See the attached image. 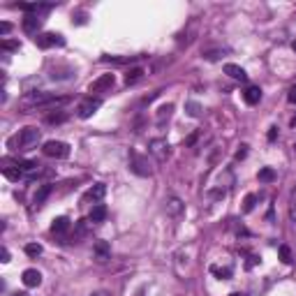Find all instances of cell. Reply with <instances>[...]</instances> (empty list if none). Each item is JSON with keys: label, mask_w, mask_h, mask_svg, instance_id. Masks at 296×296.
<instances>
[{"label": "cell", "mask_w": 296, "mask_h": 296, "mask_svg": "<svg viewBox=\"0 0 296 296\" xmlns=\"http://www.w3.org/2000/svg\"><path fill=\"white\" fill-rule=\"evenodd\" d=\"M44 121H47L49 125H61V123L68 121V114H63V111H54V114H49Z\"/></svg>", "instance_id": "cell-24"}, {"label": "cell", "mask_w": 296, "mask_h": 296, "mask_svg": "<svg viewBox=\"0 0 296 296\" xmlns=\"http://www.w3.org/2000/svg\"><path fill=\"white\" fill-rule=\"evenodd\" d=\"M171 111H174V104H162L160 109H157V125H164V121H169L171 118Z\"/></svg>", "instance_id": "cell-20"}, {"label": "cell", "mask_w": 296, "mask_h": 296, "mask_svg": "<svg viewBox=\"0 0 296 296\" xmlns=\"http://www.w3.org/2000/svg\"><path fill=\"white\" fill-rule=\"evenodd\" d=\"M290 93H296V86H294V88H292V90H290Z\"/></svg>", "instance_id": "cell-43"}, {"label": "cell", "mask_w": 296, "mask_h": 296, "mask_svg": "<svg viewBox=\"0 0 296 296\" xmlns=\"http://www.w3.org/2000/svg\"><path fill=\"white\" fill-rule=\"evenodd\" d=\"M290 102L292 104H296V93H290Z\"/></svg>", "instance_id": "cell-37"}, {"label": "cell", "mask_w": 296, "mask_h": 296, "mask_svg": "<svg viewBox=\"0 0 296 296\" xmlns=\"http://www.w3.org/2000/svg\"><path fill=\"white\" fill-rule=\"evenodd\" d=\"M144 68H132V70H128V74H125V83H128V86H132V83H137V81L142 79L144 76Z\"/></svg>", "instance_id": "cell-21"}, {"label": "cell", "mask_w": 296, "mask_h": 296, "mask_svg": "<svg viewBox=\"0 0 296 296\" xmlns=\"http://www.w3.org/2000/svg\"><path fill=\"white\" fill-rule=\"evenodd\" d=\"M290 218H292V222L296 224V185L292 188V192H290Z\"/></svg>", "instance_id": "cell-27"}, {"label": "cell", "mask_w": 296, "mask_h": 296, "mask_svg": "<svg viewBox=\"0 0 296 296\" xmlns=\"http://www.w3.org/2000/svg\"><path fill=\"white\" fill-rule=\"evenodd\" d=\"M116 83V76L114 74H100L97 79L88 86V93L93 95V93H104V90H111Z\"/></svg>", "instance_id": "cell-6"}, {"label": "cell", "mask_w": 296, "mask_h": 296, "mask_svg": "<svg viewBox=\"0 0 296 296\" xmlns=\"http://www.w3.org/2000/svg\"><path fill=\"white\" fill-rule=\"evenodd\" d=\"M229 296H243V294H238V292H234V294H229Z\"/></svg>", "instance_id": "cell-42"}, {"label": "cell", "mask_w": 296, "mask_h": 296, "mask_svg": "<svg viewBox=\"0 0 296 296\" xmlns=\"http://www.w3.org/2000/svg\"><path fill=\"white\" fill-rule=\"evenodd\" d=\"M51 185H40V188H37V192H35V197H33V204H35V209H40L42 204L47 202V197L51 195Z\"/></svg>", "instance_id": "cell-18"}, {"label": "cell", "mask_w": 296, "mask_h": 296, "mask_svg": "<svg viewBox=\"0 0 296 296\" xmlns=\"http://www.w3.org/2000/svg\"><path fill=\"white\" fill-rule=\"evenodd\" d=\"M42 139L40 130L33 128V125H28V128L19 130L14 137L7 139V148H12V150H30L33 146H37Z\"/></svg>", "instance_id": "cell-1"}, {"label": "cell", "mask_w": 296, "mask_h": 296, "mask_svg": "<svg viewBox=\"0 0 296 296\" xmlns=\"http://www.w3.org/2000/svg\"><path fill=\"white\" fill-rule=\"evenodd\" d=\"M88 234V220H79L74 222V241H79L83 236Z\"/></svg>", "instance_id": "cell-23"}, {"label": "cell", "mask_w": 296, "mask_h": 296, "mask_svg": "<svg viewBox=\"0 0 296 296\" xmlns=\"http://www.w3.org/2000/svg\"><path fill=\"white\" fill-rule=\"evenodd\" d=\"M100 107H102V100H100V97H93V95H90V97H86L83 102H79V107H76V116L86 121V118H90V116H93Z\"/></svg>", "instance_id": "cell-5"}, {"label": "cell", "mask_w": 296, "mask_h": 296, "mask_svg": "<svg viewBox=\"0 0 296 296\" xmlns=\"http://www.w3.org/2000/svg\"><path fill=\"white\" fill-rule=\"evenodd\" d=\"M2 176H5V178H9V181H21V178H26L23 169L19 167V162H16V164H12V167H2Z\"/></svg>", "instance_id": "cell-17"}, {"label": "cell", "mask_w": 296, "mask_h": 296, "mask_svg": "<svg viewBox=\"0 0 296 296\" xmlns=\"http://www.w3.org/2000/svg\"><path fill=\"white\" fill-rule=\"evenodd\" d=\"M257 199H259L257 195H248V197H245V202H243V213H250V211H255Z\"/></svg>", "instance_id": "cell-26"}, {"label": "cell", "mask_w": 296, "mask_h": 296, "mask_svg": "<svg viewBox=\"0 0 296 296\" xmlns=\"http://www.w3.org/2000/svg\"><path fill=\"white\" fill-rule=\"evenodd\" d=\"M21 9L26 14H40V12H49L51 9V2H23V5H19Z\"/></svg>", "instance_id": "cell-15"}, {"label": "cell", "mask_w": 296, "mask_h": 296, "mask_svg": "<svg viewBox=\"0 0 296 296\" xmlns=\"http://www.w3.org/2000/svg\"><path fill=\"white\" fill-rule=\"evenodd\" d=\"M21 280H23L26 287H40L42 285V273L37 269H26L23 271V276H21Z\"/></svg>", "instance_id": "cell-11"}, {"label": "cell", "mask_w": 296, "mask_h": 296, "mask_svg": "<svg viewBox=\"0 0 296 296\" xmlns=\"http://www.w3.org/2000/svg\"><path fill=\"white\" fill-rule=\"evenodd\" d=\"M23 250H26L28 257H40L42 255V245H40V243H28Z\"/></svg>", "instance_id": "cell-29"}, {"label": "cell", "mask_w": 296, "mask_h": 296, "mask_svg": "<svg viewBox=\"0 0 296 296\" xmlns=\"http://www.w3.org/2000/svg\"><path fill=\"white\" fill-rule=\"evenodd\" d=\"M292 49H294V51H296V40H294V42H292Z\"/></svg>", "instance_id": "cell-41"}, {"label": "cell", "mask_w": 296, "mask_h": 296, "mask_svg": "<svg viewBox=\"0 0 296 296\" xmlns=\"http://www.w3.org/2000/svg\"><path fill=\"white\" fill-rule=\"evenodd\" d=\"M70 227H72V222H70V218L61 216V218H56V220L51 222V234H68Z\"/></svg>", "instance_id": "cell-16"}, {"label": "cell", "mask_w": 296, "mask_h": 296, "mask_svg": "<svg viewBox=\"0 0 296 296\" xmlns=\"http://www.w3.org/2000/svg\"><path fill=\"white\" fill-rule=\"evenodd\" d=\"M266 137H269V142H276V139H278V128H271Z\"/></svg>", "instance_id": "cell-35"}, {"label": "cell", "mask_w": 296, "mask_h": 296, "mask_svg": "<svg viewBox=\"0 0 296 296\" xmlns=\"http://www.w3.org/2000/svg\"><path fill=\"white\" fill-rule=\"evenodd\" d=\"M93 257L97 264H107L109 259H111V248H109L107 241H97L93 248Z\"/></svg>", "instance_id": "cell-8"}, {"label": "cell", "mask_w": 296, "mask_h": 296, "mask_svg": "<svg viewBox=\"0 0 296 296\" xmlns=\"http://www.w3.org/2000/svg\"><path fill=\"white\" fill-rule=\"evenodd\" d=\"M104 195H107V185L104 183H95L93 188L83 195V202H100Z\"/></svg>", "instance_id": "cell-12"}, {"label": "cell", "mask_w": 296, "mask_h": 296, "mask_svg": "<svg viewBox=\"0 0 296 296\" xmlns=\"http://www.w3.org/2000/svg\"><path fill=\"white\" fill-rule=\"evenodd\" d=\"M42 153L47 155V157L65 160V157L70 155V146L65 142H56V139H51V142H47L44 146H42Z\"/></svg>", "instance_id": "cell-3"}, {"label": "cell", "mask_w": 296, "mask_h": 296, "mask_svg": "<svg viewBox=\"0 0 296 296\" xmlns=\"http://www.w3.org/2000/svg\"><path fill=\"white\" fill-rule=\"evenodd\" d=\"M257 178H259L262 183H273V181H276V169H271V167L259 169V174H257Z\"/></svg>", "instance_id": "cell-22"}, {"label": "cell", "mask_w": 296, "mask_h": 296, "mask_svg": "<svg viewBox=\"0 0 296 296\" xmlns=\"http://www.w3.org/2000/svg\"><path fill=\"white\" fill-rule=\"evenodd\" d=\"M104 220H107V206H104V204L93 206V211H90V222H104Z\"/></svg>", "instance_id": "cell-19"}, {"label": "cell", "mask_w": 296, "mask_h": 296, "mask_svg": "<svg viewBox=\"0 0 296 296\" xmlns=\"http://www.w3.org/2000/svg\"><path fill=\"white\" fill-rule=\"evenodd\" d=\"M280 259H283L285 264H292V250L287 248V245H280Z\"/></svg>", "instance_id": "cell-32"}, {"label": "cell", "mask_w": 296, "mask_h": 296, "mask_svg": "<svg viewBox=\"0 0 296 296\" xmlns=\"http://www.w3.org/2000/svg\"><path fill=\"white\" fill-rule=\"evenodd\" d=\"M9 30H12V26H9L7 21H2V23H0V35H7Z\"/></svg>", "instance_id": "cell-34"}, {"label": "cell", "mask_w": 296, "mask_h": 296, "mask_svg": "<svg viewBox=\"0 0 296 296\" xmlns=\"http://www.w3.org/2000/svg\"><path fill=\"white\" fill-rule=\"evenodd\" d=\"M42 16L40 14H26V19H23V30H26L28 35H35V37H37V30H40L42 28Z\"/></svg>", "instance_id": "cell-9"}, {"label": "cell", "mask_w": 296, "mask_h": 296, "mask_svg": "<svg viewBox=\"0 0 296 296\" xmlns=\"http://www.w3.org/2000/svg\"><path fill=\"white\" fill-rule=\"evenodd\" d=\"M0 49H2V51H19L21 42L19 40H2L0 42Z\"/></svg>", "instance_id": "cell-25"}, {"label": "cell", "mask_w": 296, "mask_h": 296, "mask_svg": "<svg viewBox=\"0 0 296 296\" xmlns=\"http://www.w3.org/2000/svg\"><path fill=\"white\" fill-rule=\"evenodd\" d=\"M185 109H188V114L195 116V118L202 114V104H199V102H188V104H185Z\"/></svg>", "instance_id": "cell-30"}, {"label": "cell", "mask_w": 296, "mask_h": 296, "mask_svg": "<svg viewBox=\"0 0 296 296\" xmlns=\"http://www.w3.org/2000/svg\"><path fill=\"white\" fill-rule=\"evenodd\" d=\"M148 150L157 162H164L169 157V142L167 139H153L148 144Z\"/></svg>", "instance_id": "cell-7"}, {"label": "cell", "mask_w": 296, "mask_h": 296, "mask_svg": "<svg viewBox=\"0 0 296 296\" xmlns=\"http://www.w3.org/2000/svg\"><path fill=\"white\" fill-rule=\"evenodd\" d=\"M12 296H28L26 292H16V294H12Z\"/></svg>", "instance_id": "cell-38"}, {"label": "cell", "mask_w": 296, "mask_h": 296, "mask_svg": "<svg viewBox=\"0 0 296 296\" xmlns=\"http://www.w3.org/2000/svg\"><path fill=\"white\" fill-rule=\"evenodd\" d=\"M294 150H296V142H294Z\"/></svg>", "instance_id": "cell-44"}, {"label": "cell", "mask_w": 296, "mask_h": 296, "mask_svg": "<svg viewBox=\"0 0 296 296\" xmlns=\"http://www.w3.org/2000/svg\"><path fill=\"white\" fill-rule=\"evenodd\" d=\"M0 257H2V259H0V262H9V250H7V248H2V250H0Z\"/></svg>", "instance_id": "cell-36"}, {"label": "cell", "mask_w": 296, "mask_h": 296, "mask_svg": "<svg viewBox=\"0 0 296 296\" xmlns=\"http://www.w3.org/2000/svg\"><path fill=\"white\" fill-rule=\"evenodd\" d=\"M211 273H216L218 278H231V269H218V266H211Z\"/></svg>", "instance_id": "cell-31"}, {"label": "cell", "mask_w": 296, "mask_h": 296, "mask_svg": "<svg viewBox=\"0 0 296 296\" xmlns=\"http://www.w3.org/2000/svg\"><path fill=\"white\" fill-rule=\"evenodd\" d=\"M245 155H248V146H245V144H243V146L238 148V150H236V160H243V157H245Z\"/></svg>", "instance_id": "cell-33"}, {"label": "cell", "mask_w": 296, "mask_h": 296, "mask_svg": "<svg viewBox=\"0 0 296 296\" xmlns=\"http://www.w3.org/2000/svg\"><path fill=\"white\" fill-rule=\"evenodd\" d=\"M164 211H167L169 218H181L183 211H185V204H183L178 197H169L167 202H164Z\"/></svg>", "instance_id": "cell-10"}, {"label": "cell", "mask_w": 296, "mask_h": 296, "mask_svg": "<svg viewBox=\"0 0 296 296\" xmlns=\"http://www.w3.org/2000/svg\"><path fill=\"white\" fill-rule=\"evenodd\" d=\"M292 128H296V116H294V118H292Z\"/></svg>", "instance_id": "cell-39"}, {"label": "cell", "mask_w": 296, "mask_h": 296, "mask_svg": "<svg viewBox=\"0 0 296 296\" xmlns=\"http://www.w3.org/2000/svg\"><path fill=\"white\" fill-rule=\"evenodd\" d=\"M130 169L137 176H153V162L148 160V155H139L130 150Z\"/></svg>", "instance_id": "cell-2"}, {"label": "cell", "mask_w": 296, "mask_h": 296, "mask_svg": "<svg viewBox=\"0 0 296 296\" xmlns=\"http://www.w3.org/2000/svg\"><path fill=\"white\" fill-rule=\"evenodd\" d=\"M224 74L236 81H248V72H245L241 65H234V63H227V65H224Z\"/></svg>", "instance_id": "cell-14"}, {"label": "cell", "mask_w": 296, "mask_h": 296, "mask_svg": "<svg viewBox=\"0 0 296 296\" xmlns=\"http://www.w3.org/2000/svg\"><path fill=\"white\" fill-rule=\"evenodd\" d=\"M93 296H107V294H104V292H97V294H93Z\"/></svg>", "instance_id": "cell-40"}, {"label": "cell", "mask_w": 296, "mask_h": 296, "mask_svg": "<svg viewBox=\"0 0 296 296\" xmlns=\"http://www.w3.org/2000/svg\"><path fill=\"white\" fill-rule=\"evenodd\" d=\"M35 44L40 49H54V47H65V37L61 33H40L35 37Z\"/></svg>", "instance_id": "cell-4"}, {"label": "cell", "mask_w": 296, "mask_h": 296, "mask_svg": "<svg viewBox=\"0 0 296 296\" xmlns=\"http://www.w3.org/2000/svg\"><path fill=\"white\" fill-rule=\"evenodd\" d=\"M224 51H227V49H206V51H204V58H206V61H218Z\"/></svg>", "instance_id": "cell-28"}, {"label": "cell", "mask_w": 296, "mask_h": 296, "mask_svg": "<svg viewBox=\"0 0 296 296\" xmlns=\"http://www.w3.org/2000/svg\"><path fill=\"white\" fill-rule=\"evenodd\" d=\"M243 100H245V104H250V107L259 104V100H262V88L259 86H248L245 90H243Z\"/></svg>", "instance_id": "cell-13"}]
</instances>
